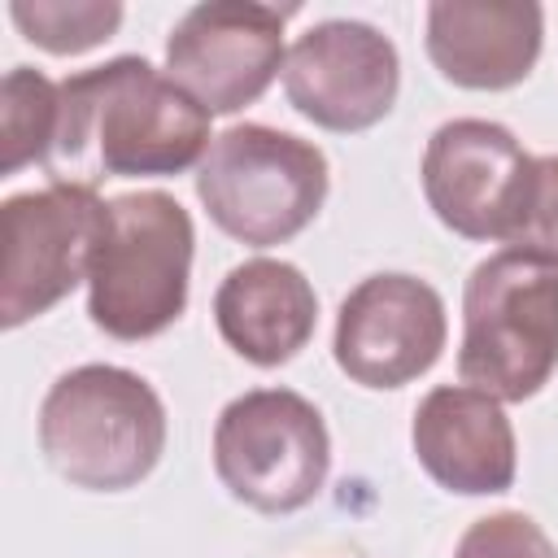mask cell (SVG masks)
<instances>
[{
    "instance_id": "obj_15",
    "label": "cell",
    "mask_w": 558,
    "mask_h": 558,
    "mask_svg": "<svg viewBox=\"0 0 558 558\" xmlns=\"http://www.w3.org/2000/svg\"><path fill=\"white\" fill-rule=\"evenodd\" d=\"M61 118V83L31 65H13L0 83V174H17L22 166H44L57 140Z\"/></svg>"
},
{
    "instance_id": "obj_10",
    "label": "cell",
    "mask_w": 558,
    "mask_h": 558,
    "mask_svg": "<svg viewBox=\"0 0 558 558\" xmlns=\"http://www.w3.org/2000/svg\"><path fill=\"white\" fill-rule=\"evenodd\" d=\"M449 340L440 292L401 270L366 275L336 314V366L362 388H401L427 375Z\"/></svg>"
},
{
    "instance_id": "obj_6",
    "label": "cell",
    "mask_w": 558,
    "mask_h": 558,
    "mask_svg": "<svg viewBox=\"0 0 558 558\" xmlns=\"http://www.w3.org/2000/svg\"><path fill=\"white\" fill-rule=\"evenodd\" d=\"M214 471L248 510H305L331 471V436L318 405L292 388L240 392L214 423Z\"/></svg>"
},
{
    "instance_id": "obj_18",
    "label": "cell",
    "mask_w": 558,
    "mask_h": 558,
    "mask_svg": "<svg viewBox=\"0 0 558 558\" xmlns=\"http://www.w3.org/2000/svg\"><path fill=\"white\" fill-rule=\"evenodd\" d=\"M453 558H558L545 527L523 510H497L475 519L458 545Z\"/></svg>"
},
{
    "instance_id": "obj_17",
    "label": "cell",
    "mask_w": 558,
    "mask_h": 558,
    "mask_svg": "<svg viewBox=\"0 0 558 558\" xmlns=\"http://www.w3.org/2000/svg\"><path fill=\"white\" fill-rule=\"evenodd\" d=\"M506 248L558 266V153L532 157V179L506 235Z\"/></svg>"
},
{
    "instance_id": "obj_16",
    "label": "cell",
    "mask_w": 558,
    "mask_h": 558,
    "mask_svg": "<svg viewBox=\"0 0 558 558\" xmlns=\"http://www.w3.org/2000/svg\"><path fill=\"white\" fill-rule=\"evenodd\" d=\"M9 17L26 44L52 57H78L105 44L122 26V4L118 0H13Z\"/></svg>"
},
{
    "instance_id": "obj_9",
    "label": "cell",
    "mask_w": 558,
    "mask_h": 558,
    "mask_svg": "<svg viewBox=\"0 0 558 558\" xmlns=\"http://www.w3.org/2000/svg\"><path fill=\"white\" fill-rule=\"evenodd\" d=\"M288 105L336 135H357L384 122L401 92L397 44L357 17L314 22L283 61Z\"/></svg>"
},
{
    "instance_id": "obj_13",
    "label": "cell",
    "mask_w": 558,
    "mask_h": 558,
    "mask_svg": "<svg viewBox=\"0 0 558 558\" xmlns=\"http://www.w3.org/2000/svg\"><path fill=\"white\" fill-rule=\"evenodd\" d=\"M545 9L532 0H432L427 57L436 74L466 92H510L541 57Z\"/></svg>"
},
{
    "instance_id": "obj_2",
    "label": "cell",
    "mask_w": 558,
    "mask_h": 558,
    "mask_svg": "<svg viewBox=\"0 0 558 558\" xmlns=\"http://www.w3.org/2000/svg\"><path fill=\"white\" fill-rule=\"evenodd\" d=\"M39 453L87 493H126L144 484L166 453V405L157 388L109 362H87L52 379L39 401Z\"/></svg>"
},
{
    "instance_id": "obj_1",
    "label": "cell",
    "mask_w": 558,
    "mask_h": 558,
    "mask_svg": "<svg viewBox=\"0 0 558 558\" xmlns=\"http://www.w3.org/2000/svg\"><path fill=\"white\" fill-rule=\"evenodd\" d=\"M209 113L144 57L61 78L57 140L44 161L48 183L92 187L105 179L183 174L205 161Z\"/></svg>"
},
{
    "instance_id": "obj_4",
    "label": "cell",
    "mask_w": 558,
    "mask_h": 558,
    "mask_svg": "<svg viewBox=\"0 0 558 558\" xmlns=\"http://www.w3.org/2000/svg\"><path fill=\"white\" fill-rule=\"evenodd\" d=\"M327 187V153L266 122L227 126L196 166V196L209 222L248 248L296 240L323 214Z\"/></svg>"
},
{
    "instance_id": "obj_7",
    "label": "cell",
    "mask_w": 558,
    "mask_h": 558,
    "mask_svg": "<svg viewBox=\"0 0 558 558\" xmlns=\"http://www.w3.org/2000/svg\"><path fill=\"white\" fill-rule=\"evenodd\" d=\"M100 218H105V201L92 187H70V183L17 192L0 205V227H4L0 327L4 331L31 318H44L78 283H87Z\"/></svg>"
},
{
    "instance_id": "obj_8",
    "label": "cell",
    "mask_w": 558,
    "mask_h": 558,
    "mask_svg": "<svg viewBox=\"0 0 558 558\" xmlns=\"http://www.w3.org/2000/svg\"><path fill=\"white\" fill-rule=\"evenodd\" d=\"M296 9L257 0L192 4L166 39V78L179 83L209 118L240 113L279 78L288 48L283 22Z\"/></svg>"
},
{
    "instance_id": "obj_11",
    "label": "cell",
    "mask_w": 558,
    "mask_h": 558,
    "mask_svg": "<svg viewBox=\"0 0 558 558\" xmlns=\"http://www.w3.org/2000/svg\"><path fill=\"white\" fill-rule=\"evenodd\" d=\"M418 174L432 214L453 235L506 244L532 179V153L501 122L453 118L432 131Z\"/></svg>"
},
{
    "instance_id": "obj_3",
    "label": "cell",
    "mask_w": 558,
    "mask_h": 558,
    "mask_svg": "<svg viewBox=\"0 0 558 558\" xmlns=\"http://www.w3.org/2000/svg\"><path fill=\"white\" fill-rule=\"evenodd\" d=\"M196 227L157 187L105 201L87 266V318L113 340H153L187 310Z\"/></svg>"
},
{
    "instance_id": "obj_14",
    "label": "cell",
    "mask_w": 558,
    "mask_h": 558,
    "mask_svg": "<svg viewBox=\"0 0 558 558\" xmlns=\"http://www.w3.org/2000/svg\"><path fill=\"white\" fill-rule=\"evenodd\" d=\"M214 323L235 357L270 371L314 340L318 296L301 266L283 257H248L222 275L214 292Z\"/></svg>"
},
{
    "instance_id": "obj_12",
    "label": "cell",
    "mask_w": 558,
    "mask_h": 558,
    "mask_svg": "<svg viewBox=\"0 0 558 558\" xmlns=\"http://www.w3.org/2000/svg\"><path fill=\"white\" fill-rule=\"evenodd\" d=\"M410 445L418 466L458 497L506 493L519 471V445L501 401L466 384H440L414 405Z\"/></svg>"
},
{
    "instance_id": "obj_5",
    "label": "cell",
    "mask_w": 558,
    "mask_h": 558,
    "mask_svg": "<svg viewBox=\"0 0 558 558\" xmlns=\"http://www.w3.org/2000/svg\"><path fill=\"white\" fill-rule=\"evenodd\" d=\"M558 371V266L493 253L462 288L458 379L493 401H527Z\"/></svg>"
}]
</instances>
